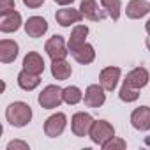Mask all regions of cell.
Here are the masks:
<instances>
[{
    "mask_svg": "<svg viewBox=\"0 0 150 150\" xmlns=\"http://www.w3.org/2000/svg\"><path fill=\"white\" fill-rule=\"evenodd\" d=\"M71 74H72V67L65 58L51 60V76L57 81H65L67 78H71Z\"/></svg>",
    "mask_w": 150,
    "mask_h": 150,
    "instance_id": "d6986e66",
    "label": "cell"
},
{
    "mask_svg": "<svg viewBox=\"0 0 150 150\" xmlns=\"http://www.w3.org/2000/svg\"><path fill=\"white\" fill-rule=\"evenodd\" d=\"M148 13H150V2H146V0H131V2H127L125 14L129 20H141Z\"/></svg>",
    "mask_w": 150,
    "mask_h": 150,
    "instance_id": "9a60e30c",
    "label": "cell"
},
{
    "mask_svg": "<svg viewBox=\"0 0 150 150\" xmlns=\"http://www.w3.org/2000/svg\"><path fill=\"white\" fill-rule=\"evenodd\" d=\"M32 108L23 103V101H16V103H11L6 110V120L9 122V125L13 127H25L30 124L32 120Z\"/></svg>",
    "mask_w": 150,
    "mask_h": 150,
    "instance_id": "6da1fadb",
    "label": "cell"
},
{
    "mask_svg": "<svg viewBox=\"0 0 150 150\" xmlns=\"http://www.w3.org/2000/svg\"><path fill=\"white\" fill-rule=\"evenodd\" d=\"M71 55H72L74 60H76L78 64H81V65L92 64V62L96 60V50H94V46H92L90 42H85V44L80 46L78 50H74Z\"/></svg>",
    "mask_w": 150,
    "mask_h": 150,
    "instance_id": "ffe728a7",
    "label": "cell"
},
{
    "mask_svg": "<svg viewBox=\"0 0 150 150\" xmlns=\"http://www.w3.org/2000/svg\"><path fill=\"white\" fill-rule=\"evenodd\" d=\"M94 124V118L90 113H85V111H78L74 113L72 118H71V131L74 136L78 138H85L90 134V127Z\"/></svg>",
    "mask_w": 150,
    "mask_h": 150,
    "instance_id": "277c9868",
    "label": "cell"
},
{
    "mask_svg": "<svg viewBox=\"0 0 150 150\" xmlns=\"http://www.w3.org/2000/svg\"><path fill=\"white\" fill-rule=\"evenodd\" d=\"M148 80H150V72L145 67H134V69H131L127 72L124 83L129 85V87H132V88L141 90V88H145L148 85Z\"/></svg>",
    "mask_w": 150,
    "mask_h": 150,
    "instance_id": "ba28073f",
    "label": "cell"
},
{
    "mask_svg": "<svg viewBox=\"0 0 150 150\" xmlns=\"http://www.w3.org/2000/svg\"><path fill=\"white\" fill-rule=\"evenodd\" d=\"M118 97H120V101H124V103H134V101H138V97H139V90L138 88H132V87H129V85H122V88L118 90Z\"/></svg>",
    "mask_w": 150,
    "mask_h": 150,
    "instance_id": "cb8c5ba5",
    "label": "cell"
},
{
    "mask_svg": "<svg viewBox=\"0 0 150 150\" xmlns=\"http://www.w3.org/2000/svg\"><path fill=\"white\" fill-rule=\"evenodd\" d=\"M23 4L27 7H30V9H37V7H41L44 4V0H23Z\"/></svg>",
    "mask_w": 150,
    "mask_h": 150,
    "instance_id": "83f0119b",
    "label": "cell"
},
{
    "mask_svg": "<svg viewBox=\"0 0 150 150\" xmlns=\"http://www.w3.org/2000/svg\"><path fill=\"white\" fill-rule=\"evenodd\" d=\"M120 67L117 65H110V67H104L99 74V85L106 90V92H113L118 85V80H120Z\"/></svg>",
    "mask_w": 150,
    "mask_h": 150,
    "instance_id": "52a82bcc",
    "label": "cell"
},
{
    "mask_svg": "<svg viewBox=\"0 0 150 150\" xmlns=\"http://www.w3.org/2000/svg\"><path fill=\"white\" fill-rule=\"evenodd\" d=\"M80 11H81L83 18H87L90 21H101V20H104V13L99 9L96 0H81V2H80Z\"/></svg>",
    "mask_w": 150,
    "mask_h": 150,
    "instance_id": "ac0fdd59",
    "label": "cell"
},
{
    "mask_svg": "<svg viewBox=\"0 0 150 150\" xmlns=\"http://www.w3.org/2000/svg\"><path fill=\"white\" fill-rule=\"evenodd\" d=\"M62 96H64V103L69 104V106H74V104H78V103L83 101V92L78 87H74V85L65 87L64 92H62Z\"/></svg>",
    "mask_w": 150,
    "mask_h": 150,
    "instance_id": "7402d4cb",
    "label": "cell"
},
{
    "mask_svg": "<svg viewBox=\"0 0 150 150\" xmlns=\"http://www.w3.org/2000/svg\"><path fill=\"white\" fill-rule=\"evenodd\" d=\"M23 69L32 72V74L41 76V74L44 72V60H42V57L37 51H28L25 55V58H23Z\"/></svg>",
    "mask_w": 150,
    "mask_h": 150,
    "instance_id": "e0dca14e",
    "label": "cell"
},
{
    "mask_svg": "<svg viewBox=\"0 0 150 150\" xmlns=\"http://www.w3.org/2000/svg\"><path fill=\"white\" fill-rule=\"evenodd\" d=\"M21 23H23V20H21V14L18 11H11L7 14H0V32H4V34L16 32L21 27Z\"/></svg>",
    "mask_w": 150,
    "mask_h": 150,
    "instance_id": "5bb4252c",
    "label": "cell"
},
{
    "mask_svg": "<svg viewBox=\"0 0 150 150\" xmlns=\"http://www.w3.org/2000/svg\"><path fill=\"white\" fill-rule=\"evenodd\" d=\"M65 125H67L65 113H60V111L58 113H53L44 122V134L48 138H57V136H60L65 131Z\"/></svg>",
    "mask_w": 150,
    "mask_h": 150,
    "instance_id": "8992f818",
    "label": "cell"
},
{
    "mask_svg": "<svg viewBox=\"0 0 150 150\" xmlns=\"http://www.w3.org/2000/svg\"><path fill=\"white\" fill-rule=\"evenodd\" d=\"M55 20L60 27H71V25H78L83 20V14L78 9L65 7V9H58L55 13Z\"/></svg>",
    "mask_w": 150,
    "mask_h": 150,
    "instance_id": "8fae6325",
    "label": "cell"
},
{
    "mask_svg": "<svg viewBox=\"0 0 150 150\" xmlns=\"http://www.w3.org/2000/svg\"><path fill=\"white\" fill-rule=\"evenodd\" d=\"M145 44H146V48H148V51H150V35L146 37V41H145Z\"/></svg>",
    "mask_w": 150,
    "mask_h": 150,
    "instance_id": "4dcf8cb0",
    "label": "cell"
},
{
    "mask_svg": "<svg viewBox=\"0 0 150 150\" xmlns=\"http://www.w3.org/2000/svg\"><path fill=\"white\" fill-rule=\"evenodd\" d=\"M53 2H55V4H58V6H64V7H65V6H71L74 0H53Z\"/></svg>",
    "mask_w": 150,
    "mask_h": 150,
    "instance_id": "f1b7e54d",
    "label": "cell"
},
{
    "mask_svg": "<svg viewBox=\"0 0 150 150\" xmlns=\"http://www.w3.org/2000/svg\"><path fill=\"white\" fill-rule=\"evenodd\" d=\"M11 11H16L14 0H0V14H7Z\"/></svg>",
    "mask_w": 150,
    "mask_h": 150,
    "instance_id": "4316f807",
    "label": "cell"
},
{
    "mask_svg": "<svg viewBox=\"0 0 150 150\" xmlns=\"http://www.w3.org/2000/svg\"><path fill=\"white\" fill-rule=\"evenodd\" d=\"M6 148L7 150H30V145L27 141H21V139H13L7 143Z\"/></svg>",
    "mask_w": 150,
    "mask_h": 150,
    "instance_id": "484cf974",
    "label": "cell"
},
{
    "mask_svg": "<svg viewBox=\"0 0 150 150\" xmlns=\"http://www.w3.org/2000/svg\"><path fill=\"white\" fill-rule=\"evenodd\" d=\"M64 88H60L58 85H48L42 88V92L37 97V103L41 104V108L44 110H53L58 108L64 103V96H62Z\"/></svg>",
    "mask_w": 150,
    "mask_h": 150,
    "instance_id": "7a4b0ae2",
    "label": "cell"
},
{
    "mask_svg": "<svg viewBox=\"0 0 150 150\" xmlns=\"http://www.w3.org/2000/svg\"><path fill=\"white\" fill-rule=\"evenodd\" d=\"M131 125L136 131H150V106H139L131 113Z\"/></svg>",
    "mask_w": 150,
    "mask_h": 150,
    "instance_id": "30bf717a",
    "label": "cell"
},
{
    "mask_svg": "<svg viewBox=\"0 0 150 150\" xmlns=\"http://www.w3.org/2000/svg\"><path fill=\"white\" fill-rule=\"evenodd\" d=\"M103 9L106 11V14L113 20V21H118L120 18V11H122V2L120 0H99Z\"/></svg>",
    "mask_w": 150,
    "mask_h": 150,
    "instance_id": "603a6c76",
    "label": "cell"
},
{
    "mask_svg": "<svg viewBox=\"0 0 150 150\" xmlns=\"http://www.w3.org/2000/svg\"><path fill=\"white\" fill-rule=\"evenodd\" d=\"M145 30H146V34L150 35V20H148V21L145 23Z\"/></svg>",
    "mask_w": 150,
    "mask_h": 150,
    "instance_id": "f546056e",
    "label": "cell"
},
{
    "mask_svg": "<svg viewBox=\"0 0 150 150\" xmlns=\"http://www.w3.org/2000/svg\"><path fill=\"white\" fill-rule=\"evenodd\" d=\"M44 51L48 53V57L51 60H60V58H65L67 53H69V48L65 44V39L62 35H53L46 41L44 44Z\"/></svg>",
    "mask_w": 150,
    "mask_h": 150,
    "instance_id": "5b68a950",
    "label": "cell"
},
{
    "mask_svg": "<svg viewBox=\"0 0 150 150\" xmlns=\"http://www.w3.org/2000/svg\"><path fill=\"white\" fill-rule=\"evenodd\" d=\"M87 35H88V27L87 25H74L71 35H69V41H67V48H69V53H72L74 50H78L80 46H83L87 42Z\"/></svg>",
    "mask_w": 150,
    "mask_h": 150,
    "instance_id": "4fadbf2b",
    "label": "cell"
},
{
    "mask_svg": "<svg viewBox=\"0 0 150 150\" xmlns=\"http://www.w3.org/2000/svg\"><path fill=\"white\" fill-rule=\"evenodd\" d=\"M20 53V46L16 41H11V39H2L0 41V62L2 64H11L16 60Z\"/></svg>",
    "mask_w": 150,
    "mask_h": 150,
    "instance_id": "2e32d148",
    "label": "cell"
},
{
    "mask_svg": "<svg viewBox=\"0 0 150 150\" xmlns=\"http://www.w3.org/2000/svg\"><path fill=\"white\" fill-rule=\"evenodd\" d=\"M125 146H127L125 139H122V138H118V136H113V138L108 139L101 148H103V150H124Z\"/></svg>",
    "mask_w": 150,
    "mask_h": 150,
    "instance_id": "d4e9b609",
    "label": "cell"
},
{
    "mask_svg": "<svg viewBox=\"0 0 150 150\" xmlns=\"http://www.w3.org/2000/svg\"><path fill=\"white\" fill-rule=\"evenodd\" d=\"M25 32L28 37H34V39L42 37L48 32V21L42 16H30L25 21Z\"/></svg>",
    "mask_w": 150,
    "mask_h": 150,
    "instance_id": "7c38bea8",
    "label": "cell"
},
{
    "mask_svg": "<svg viewBox=\"0 0 150 150\" xmlns=\"http://www.w3.org/2000/svg\"><path fill=\"white\" fill-rule=\"evenodd\" d=\"M104 92L106 90L101 85H97V83L88 85L87 90H85V96H83L85 106H88V108H101L106 103V94Z\"/></svg>",
    "mask_w": 150,
    "mask_h": 150,
    "instance_id": "9c48e42d",
    "label": "cell"
},
{
    "mask_svg": "<svg viewBox=\"0 0 150 150\" xmlns=\"http://www.w3.org/2000/svg\"><path fill=\"white\" fill-rule=\"evenodd\" d=\"M88 136H90L92 143L103 146L108 139H111V138L115 136V127H113L108 120H94Z\"/></svg>",
    "mask_w": 150,
    "mask_h": 150,
    "instance_id": "3957f363",
    "label": "cell"
},
{
    "mask_svg": "<svg viewBox=\"0 0 150 150\" xmlns=\"http://www.w3.org/2000/svg\"><path fill=\"white\" fill-rule=\"evenodd\" d=\"M39 85H41V76H37V74H32V72H28V71H25V69L18 74V87H20L21 90L32 92V90H35Z\"/></svg>",
    "mask_w": 150,
    "mask_h": 150,
    "instance_id": "44dd1931",
    "label": "cell"
}]
</instances>
